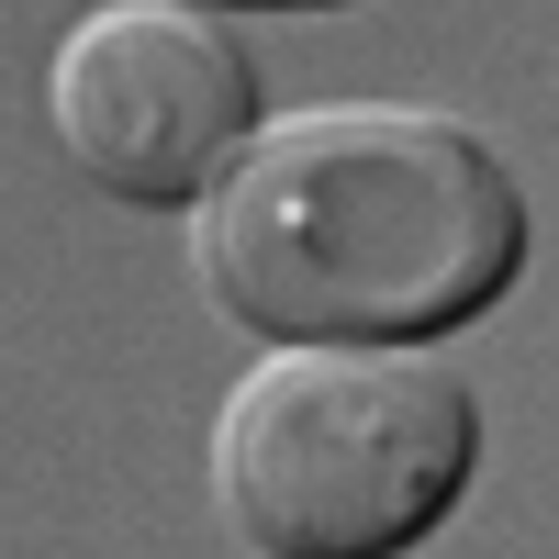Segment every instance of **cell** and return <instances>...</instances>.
Instances as JSON below:
<instances>
[{
  "instance_id": "cell-2",
  "label": "cell",
  "mask_w": 559,
  "mask_h": 559,
  "mask_svg": "<svg viewBox=\"0 0 559 559\" xmlns=\"http://www.w3.org/2000/svg\"><path fill=\"white\" fill-rule=\"evenodd\" d=\"M481 471V403L414 347H269L213 414V503L258 559L414 548Z\"/></svg>"
},
{
  "instance_id": "cell-1",
  "label": "cell",
  "mask_w": 559,
  "mask_h": 559,
  "mask_svg": "<svg viewBox=\"0 0 559 559\" xmlns=\"http://www.w3.org/2000/svg\"><path fill=\"white\" fill-rule=\"evenodd\" d=\"M191 269L269 347H426L526 269V191L471 123L324 102L258 123L191 202Z\"/></svg>"
},
{
  "instance_id": "cell-3",
  "label": "cell",
  "mask_w": 559,
  "mask_h": 559,
  "mask_svg": "<svg viewBox=\"0 0 559 559\" xmlns=\"http://www.w3.org/2000/svg\"><path fill=\"white\" fill-rule=\"evenodd\" d=\"M45 112L112 202L191 213L258 134V57L202 0H102L57 34Z\"/></svg>"
}]
</instances>
